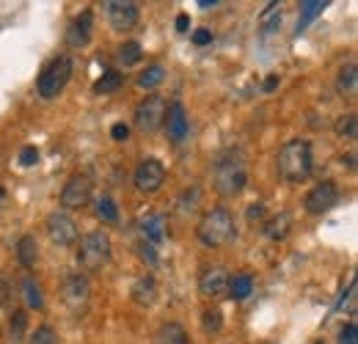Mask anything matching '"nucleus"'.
Segmentation results:
<instances>
[{"instance_id":"nucleus-1","label":"nucleus","mask_w":358,"mask_h":344,"mask_svg":"<svg viewBox=\"0 0 358 344\" xmlns=\"http://www.w3.org/2000/svg\"><path fill=\"white\" fill-rule=\"evenodd\" d=\"M314 157L312 143L303 138H292L278 149V160H275V171L278 179H284L287 185H301L312 176Z\"/></svg>"},{"instance_id":"nucleus-2","label":"nucleus","mask_w":358,"mask_h":344,"mask_svg":"<svg viewBox=\"0 0 358 344\" xmlns=\"http://www.w3.org/2000/svg\"><path fill=\"white\" fill-rule=\"evenodd\" d=\"M213 185H215V190L224 199H234V196H240L245 190V185H248V166H245V160H243L240 152L229 149V152H224L215 160Z\"/></svg>"},{"instance_id":"nucleus-3","label":"nucleus","mask_w":358,"mask_h":344,"mask_svg":"<svg viewBox=\"0 0 358 344\" xmlns=\"http://www.w3.org/2000/svg\"><path fill=\"white\" fill-rule=\"evenodd\" d=\"M196 237L201 240V245L207 248H221V245H229L234 237H237V223H234V215L224 210V207H215V210H207L199 226H196Z\"/></svg>"},{"instance_id":"nucleus-4","label":"nucleus","mask_w":358,"mask_h":344,"mask_svg":"<svg viewBox=\"0 0 358 344\" xmlns=\"http://www.w3.org/2000/svg\"><path fill=\"white\" fill-rule=\"evenodd\" d=\"M113 257V243L105 229H94L78 243V264L83 273H99Z\"/></svg>"},{"instance_id":"nucleus-5","label":"nucleus","mask_w":358,"mask_h":344,"mask_svg":"<svg viewBox=\"0 0 358 344\" xmlns=\"http://www.w3.org/2000/svg\"><path fill=\"white\" fill-rule=\"evenodd\" d=\"M72 72H75V64H72L69 55H58V58H52L45 69H42L39 80H36L39 96H42V99H55V96L66 88V83L72 80Z\"/></svg>"},{"instance_id":"nucleus-6","label":"nucleus","mask_w":358,"mask_h":344,"mask_svg":"<svg viewBox=\"0 0 358 344\" xmlns=\"http://www.w3.org/2000/svg\"><path fill=\"white\" fill-rule=\"evenodd\" d=\"M166 110H169V102H166L160 94H149V96H143L133 113L135 129H141L143 135L157 132V129L163 127V122H166Z\"/></svg>"},{"instance_id":"nucleus-7","label":"nucleus","mask_w":358,"mask_h":344,"mask_svg":"<svg viewBox=\"0 0 358 344\" xmlns=\"http://www.w3.org/2000/svg\"><path fill=\"white\" fill-rule=\"evenodd\" d=\"M61 303L69 308L72 317H83L91 303V284L83 273H69L61 284Z\"/></svg>"},{"instance_id":"nucleus-8","label":"nucleus","mask_w":358,"mask_h":344,"mask_svg":"<svg viewBox=\"0 0 358 344\" xmlns=\"http://www.w3.org/2000/svg\"><path fill=\"white\" fill-rule=\"evenodd\" d=\"M91 199H94V182H91L89 173H72L61 190V207L64 213L69 210H83L89 207Z\"/></svg>"},{"instance_id":"nucleus-9","label":"nucleus","mask_w":358,"mask_h":344,"mask_svg":"<svg viewBox=\"0 0 358 344\" xmlns=\"http://www.w3.org/2000/svg\"><path fill=\"white\" fill-rule=\"evenodd\" d=\"M45 231H47V237H50L55 245H61V248H69V245H75V243L80 240L78 220L69 215V213H64V210H55V213L47 215Z\"/></svg>"},{"instance_id":"nucleus-10","label":"nucleus","mask_w":358,"mask_h":344,"mask_svg":"<svg viewBox=\"0 0 358 344\" xmlns=\"http://www.w3.org/2000/svg\"><path fill=\"white\" fill-rule=\"evenodd\" d=\"M336 201H339V187H336V182H334V179H322V182H317L312 190L306 193L303 207H306L309 215H325L328 210L336 207Z\"/></svg>"},{"instance_id":"nucleus-11","label":"nucleus","mask_w":358,"mask_h":344,"mask_svg":"<svg viewBox=\"0 0 358 344\" xmlns=\"http://www.w3.org/2000/svg\"><path fill=\"white\" fill-rule=\"evenodd\" d=\"M133 182L141 193L152 196V193H157V190L163 187V182H166V166H163L157 157H143V160L138 163V169H135Z\"/></svg>"},{"instance_id":"nucleus-12","label":"nucleus","mask_w":358,"mask_h":344,"mask_svg":"<svg viewBox=\"0 0 358 344\" xmlns=\"http://www.w3.org/2000/svg\"><path fill=\"white\" fill-rule=\"evenodd\" d=\"M105 14H108V22L113 31H130L138 25V17H141V8L133 0H108L105 3Z\"/></svg>"},{"instance_id":"nucleus-13","label":"nucleus","mask_w":358,"mask_h":344,"mask_svg":"<svg viewBox=\"0 0 358 344\" xmlns=\"http://www.w3.org/2000/svg\"><path fill=\"white\" fill-rule=\"evenodd\" d=\"M91 34H94V11H80L72 22H69V28H66V47H72V50H83L86 44L91 42Z\"/></svg>"},{"instance_id":"nucleus-14","label":"nucleus","mask_w":358,"mask_h":344,"mask_svg":"<svg viewBox=\"0 0 358 344\" xmlns=\"http://www.w3.org/2000/svg\"><path fill=\"white\" fill-rule=\"evenodd\" d=\"M226 289H229V273H226L224 267H207L201 275H199V292L204 295V298H210V301H215V298H224Z\"/></svg>"},{"instance_id":"nucleus-15","label":"nucleus","mask_w":358,"mask_h":344,"mask_svg":"<svg viewBox=\"0 0 358 344\" xmlns=\"http://www.w3.org/2000/svg\"><path fill=\"white\" fill-rule=\"evenodd\" d=\"M163 127L169 132V141H171V143H182V141L187 138V132H190V119H187V110H185L182 102H171V105H169Z\"/></svg>"},{"instance_id":"nucleus-16","label":"nucleus","mask_w":358,"mask_h":344,"mask_svg":"<svg viewBox=\"0 0 358 344\" xmlns=\"http://www.w3.org/2000/svg\"><path fill=\"white\" fill-rule=\"evenodd\" d=\"M138 229H141V234H143V240H146L149 245H160V243L169 237V215L152 213V215L141 217Z\"/></svg>"},{"instance_id":"nucleus-17","label":"nucleus","mask_w":358,"mask_h":344,"mask_svg":"<svg viewBox=\"0 0 358 344\" xmlns=\"http://www.w3.org/2000/svg\"><path fill=\"white\" fill-rule=\"evenodd\" d=\"M289 229H292V217L287 215V213H278V215L262 220V234H265L268 240H273V243L287 240V237H289Z\"/></svg>"},{"instance_id":"nucleus-18","label":"nucleus","mask_w":358,"mask_h":344,"mask_svg":"<svg viewBox=\"0 0 358 344\" xmlns=\"http://www.w3.org/2000/svg\"><path fill=\"white\" fill-rule=\"evenodd\" d=\"M17 261L25 267V270H34L36 261H39V243L34 234H22L17 240Z\"/></svg>"},{"instance_id":"nucleus-19","label":"nucleus","mask_w":358,"mask_h":344,"mask_svg":"<svg viewBox=\"0 0 358 344\" xmlns=\"http://www.w3.org/2000/svg\"><path fill=\"white\" fill-rule=\"evenodd\" d=\"M130 295H133V301L138 306H152V303L157 301V281H155V275H141L133 284Z\"/></svg>"},{"instance_id":"nucleus-20","label":"nucleus","mask_w":358,"mask_h":344,"mask_svg":"<svg viewBox=\"0 0 358 344\" xmlns=\"http://www.w3.org/2000/svg\"><path fill=\"white\" fill-rule=\"evenodd\" d=\"M25 331H28V311L25 308L11 311L8 325H6V339L11 344H22L25 342Z\"/></svg>"},{"instance_id":"nucleus-21","label":"nucleus","mask_w":358,"mask_h":344,"mask_svg":"<svg viewBox=\"0 0 358 344\" xmlns=\"http://www.w3.org/2000/svg\"><path fill=\"white\" fill-rule=\"evenodd\" d=\"M20 295H22V303L28 306V308H45V295H42V287H39V281L34 278V275H25L22 281H20Z\"/></svg>"},{"instance_id":"nucleus-22","label":"nucleus","mask_w":358,"mask_h":344,"mask_svg":"<svg viewBox=\"0 0 358 344\" xmlns=\"http://www.w3.org/2000/svg\"><path fill=\"white\" fill-rule=\"evenodd\" d=\"M336 91L342 94V96H356L358 91V66L350 61V64H345L342 69H339V75H336Z\"/></svg>"},{"instance_id":"nucleus-23","label":"nucleus","mask_w":358,"mask_h":344,"mask_svg":"<svg viewBox=\"0 0 358 344\" xmlns=\"http://www.w3.org/2000/svg\"><path fill=\"white\" fill-rule=\"evenodd\" d=\"M152 344H187V331L179 322H163Z\"/></svg>"},{"instance_id":"nucleus-24","label":"nucleus","mask_w":358,"mask_h":344,"mask_svg":"<svg viewBox=\"0 0 358 344\" xmlns=\"http://www.w3.org/2000/svg\"><path fill=\"white\" fill-rule=\"evenodd\" d=\"M229 298L231 301H245V298H251V292H254V278L248 275V273H240V275H234V278H229Z\"/></svg>"},{"instance_id":"nucleus-25","label":"nucleus","mask_w":358,"mask_h":344,"mask_svg":"<svg viewBox=\"0 0 358 344\" xmlns=\"http://www.w3.org/2000/svg\"><path fill=\"white\" fill-rule=\"evenodd\" d=\"M166 80V66L163 64H152V66H146L141 75H138V86L146 88V91H152V88H157L160 83Z\"/></svg>"},{"instance_id":"nucleus-26","label":"nucleus","mask_w":358,"mask_h":344,"mask_svg":"<svg viewBox=\"0 0 358 344\" xmlns=\"http://www.w3.org/2000/svg\"><path fill=\"white\" fill-rule=\"evenodd\" d=\"M124 83V75L119 69H108L102 72V78L94 83V94H116Z\"/></svg>"},{"instance_id":"nucleus-27","label":"nucleus","mask_w":358,"mask_h":344,"mask_svg":"<svg viewBox=\"0 0 358 344\" xmlns=\"http://www.w3.org/2000/svg\"><path fill=\"white\" fill-rule=\"evenodd\" d=\"M141 58H143L141 42H124L119 44V50H116V61L122 66H135V64H141Z\"/></svg>"},{"instance_id":"nucleus-28","label":"nucleus","mask_w":358,"mask_h":344,"mask_svg":"<svg viewBox=\"0 0 358 344\" xmlns=\"http://www.w3.org/2000/svg\"><path fill=\"white\" fill-rule=\"evenodd\" d=\"M94 213L102 223H119V207H116V201L110 196H99L94 201Z\"/></svg>"},{"instance_id":"nucleus-29","label":"nucleus","mask_w":358,"mask_h":344,"mask_svg":"<svg viewBox=\"0 0 358 344\" xmlns=\"http://www.w3.org/2000/svg\"><path fill=\"white\" fill-rule=\"evenodd\" d=\"M325 6H328V3H322V0H306V3H301V20H298V34L309 28V22H312V20H317V17H320V14L325 11Z\"/></svg>"},{"instance_id":"nucleus-30","label":"nucleus","mask_w":358,"mask_h":344,"mask_svg":"<svg viewBox=\"0 0 358 344\" xmlns=\"http://www.w3.org/2000/svg\"><path fill=\"white\" fill-rule=\"evenodd\" d=\"M334 132H336L339 138H345V141H356L358 138V116L356 113H345V116H339L336 124H334Z\"/></svg>"},{"instance_id":"nucleus-31","label":"nucleus","mask_w":358,"mask_h":344,"mask_svg":"<svg viewBox=\"0 0 358 344\" xmlns=\"http://www.w3.org/2000/svg\"><path fill=\"white\" fill-rule=\"evenodd\" d=\"M278 25H281V3H270L259 17V28H262V34H273V31H278Z\"/></svg>"},{"instance_id":"nucleus-32","label":"nucleus","mask_w":358,"mask_h":344,"mask_svg":"<svg viewBox=\"0 0 358 344\" xmlns=\"http://www.w3.org/2000/svg\"><path fill=\"white\" fill-rule=\"evenodd\" d=\"M201 328L207 334H218L224 328V311L221 308H204L201 311Z\"/></svg>"},{"instance_id":"nucleus-33","label":"nucleus","mask_w":358,"mask_h":344,"mask_svg":"<svg viewBox=\"0 0 358 344\" xmlns=\"http://www.w3.org/2000/svg\"><path fill=\"white\" fill-rule=\"evenodd\" d=\"M31 344H61L58 342V334L52 325H39L36 334L31 336Z\"/></svg>"},{"instance_id":"nucleus-34","label":"nucleus","mask_w":358,"mask_h":344,"mask_svg":"<svg viewBox=\"0 0 358 344\" xmlns=\"http://www.w3.org/2000/svg\"><path fill=\"white\" fill-rule=\"evenodd\" d=\"M336 344H358V328H356V322H345V325L339 328Z\"/></svg>"},{"instance_id":"nucleus-35","label":"nucleus","mask_w":358,"mask_h":344,"mask_svg":"<svg viewBox=\"0 0 358 344\" xmlns=\"http://www.w3.org/2000/svg\"><path fill=\"white\" fill-rule=\"evenodd\" d=\"M39 163V149L36 146H25L22 152H20V166L22 169H31V166H36Z\"/></svg>"},{"instance_id":"nucleus-36","label":"nucleus","mask_w":358,"mask_h":344,"mask_svg":"<svg viewBox=\"0 0 358 344\" xmlns=\"http://www.w3.org/2000/svg\"><path fill=\"white\" fill-rule=\"evenodd\" d=\"M245 217H248V223H262V220H265V204H262V201H254V204L248 207Z\"/></svg>"},{"instance_id":"nucleus-37","label":"nucleus","mask_w":358,"mask_h":344,"mask_svg":"<svg viewBox=\"0 0 358 344\" xmlns=\"http://www.w3.org/2000/svg\"><path fill=\"white\" fill-rule=\"evenodd\" d=\"M138 254H141V259H146L149 264H157V254H155V245H149L146 240H141V243H138Z\"/></svg>"},{"instance_id":"nucleus-38","label":"nucleus","mask_w":358,"mask_h":344,"mask_svg":"<svg viewBox=\"0 0 358 344\" xmlns=\"http://www.w3.org/2000/svg\"><path fill=\"white\" fill-rule=\"evenodd\" d=\"M11 295H14V289H11V284H8V278L0 273V306H6V303L11 301Z\"/></svg>"},{"instance_id":"nucleus-39","label":"nucleus","mask_w":358,"mask_h":344,"mask_svg":"<svg viewBox=\"0 0 358 344\" xmlns=\"http://www.w3.org/2000/svg\"><path fill=\"white\" fill-rule=\"evenodd\" d=\"M110 138L119 141V143H124V141L130 138V127H127V124H113V127H110Z\"/></svg>"},{"instance_id":"nucleus-40","label":"nucleus","mask_w":358,"mask_h":344,"mask_svg":"<svg viewBox=\"0 0 358 344\" xmlns=\"http://www.w3.org/2000/svg\"><path fill=\"white\" fill-rule=\"evenodd\" d=\"M213 42V31H207V28H199L196 34H193V44L196 47H204V44Z\"/></svg>"},{"instance_id":"nucleus-41","label":"nucleus","mask_w":358,"mask_h":344,"mask_svg":"<svg viewBox=\"0 0 358 344\" xmlns=\"http://www.w3.org/2000/svg\"><path fill=\"white\" fill-rule=\"evenodd\" d=\"M187 25H190V17H187V14H179V17H177V31H179V34H185V31H187Z\"/></svg>"},{"instance_id":"nucleus-42","label":"nucleus","mask_w":358,"mask_h":344,"mask_svg":"<svg viewBox=\"0 0 358 344\" xmlns=\"http://www.w3.org/2000/svg\"><path fill=\"white\" fill-rule=\"evenodd\" d=\"M348 163V169H356V155H348V157H342V166Z\"/></svg>"},{"instance_id":"nucleus-43","label":"nucleus","mask_w":358,"mask_h":344,"mask_svg":"<svg viewBox=\"0 0 358 344\" xmlns=\"http://www.w3.org/2000/svg\"><path fill=\"white\" fill-rule=\"evenodd\" d=\"M278 86V78H275V75H273V78H268V80H265V91H273V88Z\"/></svg>"},{"instance_id":"nucleus-44","label":"nucleus","mask_w":358,"mask_h":344,"mask_svg":"<svg viewBox=\"0 0 358 344\" xmlns=\"http://www.w3.org/2000/svg\"><path fill=\"white\" fill-rule=\"evenodd\" d=\"M199 6H201V8H213V6H218V3H215V0H213V3H210V0H201Z\"/></svg>"},{"instance_id":"nucleus-45","label":"nucleus","mask_w":358,"mask_h":344,"mask_svg":"<svg viewBox=\"0 0 358 344\" xmlns=\"http://www.w3.org/2000/svg\"><path fill=\"white\" fill-rule=\"evenodd\" d=\"M3 199H6V190H3V187H0V204H3Z\"/></svg>"}]
</instances>
